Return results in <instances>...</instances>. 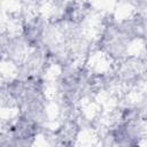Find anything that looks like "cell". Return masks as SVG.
Returning <instances> with one entry per match:
<instances>
[{"mask_svg":"<svg viewBox=\"0 0 147 147\" xmlns=\"http://www.w3.org/2000/svg\"><path fill=\"white\" fill-rule=\"evenodd\" d=\"M113 146H137L147 139V123L142 119L121 121L106 127Z\"/></svg>","mask_w":147,"mask_h":147,"instance_id":"6da1fadb","label":"cell"},{"mask_svg":"<svg viewBox=\"0 0 147 147\" xmlns=\"http://www.w3.org/2000/svg\"><path fill=\"white\" fill-rule=\"evenodd\" d=\"M30 48L24 41L18 30H2L1 33V54L2 62L16 65L29 54Z\"/></svg>","mask_w":147,"mask_h":147,"instance_id":"7a4b0ae2","label":"cell"},{"mask_svg":"<svg viewBox=\"0 0 147 147\" xmlns=\"http://www.w3.org/2000/svg\"><path fill=\"white\" fill-rule=\"evenodd\" d=\"M48 26L49 18L36 13L18 26V31L30 49L42 48Z\"/></svg>","mask_w":147,"mask_h":147,"instance_id":"3957f363","label":"cell"}]
</instances>
